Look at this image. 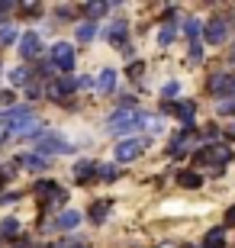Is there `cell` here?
Listing matches in <instances>:
<instances>
[{
  "instance_id": "obj_1",
  "label": "cell",
  "mask_w": 235,
  "mask_h": 248,
  "mask_svg": "<svg viewBox=\"0 0 235 248\" xmlns=\"http://www.w3.org/2000/svg\"><path fill=\"white\" fill-rule=\"evenodd\" d=\"M52 62H55V68L62 74H71V68H74V48L68 46V42H58V46L52 48Z\"/></svg>"
},
{
  "instance_id": "obj_2",
  "label": "cell",
  "mask_w": 235,
  "mask_h": 248,
  "mask_svg": "<svg viewBox=\"0 0 235 248\" xmlns=\"http://www.w3.org/2000/svg\"><path fill=\"white\" fill-rule=\"evenodd\" d=\"M229 19H213V23H206L203 26V36H206V42H213V46H219V42H226L229 39Z\"/></svg>"
},
{
  "instance_id": "obj_3",
  "label": "cell",
  "mask_w": 235,
  "mask_h": 248,
  "mask_svg": "<svg viewBox=\"0 0 235 248\" xmlns=\"http://www.w3.org/2000/svg\"><path fill=\"white\" fill-rule=\"evenodd\" d=\"M193 142H197V129H193V123H190V126H184L181 136L171 142V155H184V152H190Z\"/></svg>"
},
{
  "instance_id": "obj_4",
  "label": "cell",
  "mask_w": 235,
  "mask_h": 248,
  "mask_svg": "<svg viewBox=\"0 0 235 248\" xmlns=\"http://www.w3.org/2000/svg\"><path fill=\"white\" fill-rule=\"evenodd\" d=\"M36 152H42V155H64V152H71V145H68L64 139H58V136H46L36 145ZM42 155H39V158H42Z\"/></svg>"
},
{
  "instance_id": "obj_5",
  "label": "cell",
  "mask_w": 235,
  "mask_h": 248,
  "mask_svg": "<svg viewBox=\"0 0 235 248\" xmlns=\"http://www.w3.org/2000/svg\"><path fill=\"white\" fill-rule=\"evenodd\" d=\"M142 148H145V142H139V139H126V142H119V145H116V161H123V165H126V161H136Z\"/></svg>"
},
{
  "instance_id": "obj_6",
  "label": "cell",
  "mask_w": 235,
  "mask_h": 248,
  "mask_svg": "<svg viewBox=\"0 0 235 248\" xmlns=\"http://www.w3.org/2000/svg\"><path fill=\"white\" fill-rule=\"evenodd\" d=\"M161 110L164 113H177V116L184 120V126H190L193 113H197V103H193V100H177V103H164Z\"/></svg>"
},
{
  "instance_id": "obj_7",
  "label": "cell",
  "mask_w": 235,
  "mask_h": 248,
  "mask_svg": "<svg viewBox=\"0 0 235 248\" xmlns=\"http://www.w3.org/2000/svg\"><path fill=\"white\" fill-rule=\"evenodd\" d=\"M74 87H78V84H74V78L62 74V78H58V81H55L52 87H48V97H52V100H64V97H71Z\"/></svg>"
},
{
  "instance_id": "obj_8",
  "label": "cell",
  "mask_w": 235,
  "mask_h": 248,
  "mask_svg": "<svg viewBox=\"0 0 235 248\" xmlns=\"http://www.w3.org/2000/svg\"><path fill=\"white\" fill-rule=\"evenodd\" d=\"M126 29H129V23L126 19H113V23H110L107 26V32H103V36H107V42H113V46H126V42H123V39H126Z\"/></svg>"
},
{
  "instance_id": "obj_9",
  "label": "cell",
  "mask_w": 235,
  "mask_h": 248,
  "mask_svg": "<svg viewBox=\"0 0 235 248\" xmlns=\"http://www.w3.org/2000/svg\"><path fill=\"white\" fill-rule=\"evenodd\" d=\"M209 91L232 97V91H235V78H232V74H213V78H209Z\"/></svg>"
},
{
  "instance_id": "obj_10",
  "label": "cell",
  "mask_w": 235,
  "mask_h": 248,
  "mask_svg": "<svg viewBox=\"0 0 235 248\" xmlns=\"http://www.w3.org/2000/svg\"><path fill=\"white\" fill-rule=\"evenodd\" d=\"M19 52H23V58H36L42 48H39V36L36 32H26V36H19Z\"/></svg>"
},
{
  "instance_id": "obj_11",
  "label": "cell",
  "mask_w": 235,
  "mask_h": 248,
  "mask_svg": "<svg viewBox=\"0 0 235 248\" xmlns=\"http://www.w3.org/2000/svg\"><path fill=\"white\" fill-rule=\"evenodd\" d=\"M94 174H97V165H94V161H78V165H74V181H78V184H91Z\"/></svg>"
},
{
  "instance_id": "obj_12",
  "label": "cell",
  "mask_w": 235,
  "mask_h": 248,
  "mask_svg": "<svg viewBox=\"0 0 235 248\" xmlns=\"http://www.w3.org/2000/svg\"><path fill=\"white\" fill-rule=\"evenodd\" d=\"M97 87H100L103 93H110L113 87H116V71H113V68H107V71H100V78H97Z\"/></svg>"
},
{
  "instance_id": "obj_13",
  "label": "cell",
  "mask_w": 235,
  "mask_h": 248,
  "mask_svg": "<svg viewBox=\"0 0 235 248\" xmlns=\"http://www.w3.org/2000/svg\"><path fill=\"white\" fill-rule=\"evenodd\" d=\"M78 222H81V213L68 210V213H62V216H58V219H55V226H58V229H74V226H78Z\"/></svg>"
},
{
  "instance_id": "obj_14",
  "label": "cell",
  "mask_w": 235,
  "mask_h": 248,
  "mask_svg": "<svg viewBox=\"0 0 235 248\" xmlns=\"http://www.w3.org/2000/svg\"><path fill=\"white\" fill-rule=\"evenodd\" d=\"M107 213H110V203H107V200H97V203L91 206V219H94V222H103V219H107Z\"/></svg>"
},
{
  "instance_id": "obj_15",
  "label": "cell",
  "mask_w": 235,
  "mask_h": 248,
  "mask_svg": "<svg viewBox=\"0 0 235 248\" xmlns=\"http://www.w3.org/2000/svg\"><path fill=\"white\" fill-rule=\"evenodd\" d=\"M0 235H3V239H16L19 235V222L16 219H3L0 222Z\"/></svg>"
},
{
  "instance_id": "obj_16",
  "label": "cell",
  "mask_w": 235,
  "mask_h": 248,
  "mask_svg": "<svg viewBox=\"0 0 235 248\" xmlns=\"http://www.w3.org/2000/svg\"><path fill=\"white\" fill-rule=\"evenodd\" d=\"M19 165L29 168V171H42V168H46V158H39V155H23V158H19Z\"/></svg>"
},
{
  "instance_id": "obj_17",
  "label": "cell",
  "mask_w": 235,
  "mask_h": 248,
  "mask_svg": "<svg viewBox=\"0 0 235 248\" xmlns=\"http://www.w3.org/2000/svg\"><path fill=\"white\" fill-rule=\"evenodd\" d=\"M94 36H97V26H94L91 19H87V23H81V26H78V39H81V42H91Z\"/></svg>"
},
{
  "instance_id": "obj_18",
  "label": "cell",
  "mask_w": 235,
  "mask_h": 248,
  "mask_svg": "<svg viewBox=\"0 0 235 248\" xmlns=\"http://www.w3.org/2000/svg\"><path fill=\"white\" fill-rule=\"evenodd\" d=\"M177 181H181L184 187H200V184H203L197 171H181V174H177Z\"/></svg>"
},
{
  "instance_id": "obj_19",
  "label": "cell",
  "mask_w": 235,
  "mask_h": 248,
  "mask_svg": "<svg viewBox=\"0 0 235 248\" xmlns=\"http://www.w3.org/2000/svg\"><path fill=\"white\" fill-rule=\"evenodd\" d=\"M216 110L222 113V116H232V113H235V93H232V97H222V100L216 103Z\"/></svg>"
},
{
  "instance_id": "obj_20",
  "label": "cell",
  "mask_w": 235,
  "mask_h": 248,
  "mask_svg": "<svg viewBox=\"0 0 235 248\" xmlns=\"http://www.w3.org/2000/svg\"><path fill=\"white\" fill-rule=\"evenodd\" d=\"M97 174H100V181H116L119 171H116V165H100V168H97Z\"/></svg>"
},
{
  "instance_id": "obj_21",
  "label": "cell",
  "mask_w": 235,
  "mask_h": 248,
  "mask_svg": "<svg viewBox=\"0 0 235 248\" xmlns=\"http://www.w3.org/2000/svg\"><path fill=\"white\" fill-rule=\"evenodd\" d=\"M158 42H161V46H171V42H174V23H164V26H161Z\"/></svg>"
},
{
  "instance_id": "obj_22",
  "label": "cell",
  "mask_w": 235,
  "mask_h": 248,
  "mask_svg": "<svg viewBox=\"0 0 235 248\" xmlns=\"http://www.w3.org/2000/svg\"><path fill=\"white\" fill-rule=\"evenodd\" d=\"M32 190H36V197H52V193L58 190V187H55L52 181H39V184L32 187Z\"/></svg>"
},
{
  "instance_id": "obj_23",
  "label": "cell",
  "mask_w": 235,
  "mask_h": 248,
  "mask_svg": "<svg viewBox=\"0 0 235 248\" xmlns=\"http://www.w3.org/2000/svg\"><path fill=\"white\" fill-rule=\"evenodd\" d=\"M10 81H13V84H29V71L19 64V68H13V71H10Z\"/></svg>"
},
{
  "instance_id": "obj_24",
  "label": "cell",
  "mask_w": 235,
  "mask_h": 248,
  "mask_svg": "<svg viewBox=\"0 0 235 248\" xmlns=\"http://www.w3.org/2000/svg\"><path fill=\"white\" fill-rule=\"evenodd\" d=\"M10 42H16V29L13 26H0V46H10Z\"/></svg>"
},
{
  "instance_id": "obj_25",
  "label": "cell",
  "mask_w": 235,
  "mask_h": 248,
  "mask_svg": "<svg viewBox=\"0 0 235 248\" xmlns=\"http://www.w3.org/2000/svg\"><path fill=\"white\" fill-rule=\"evenodd\" d=\"M200 29H203V23H200V19H187V26H184V32H187V36L193 39V36H200Z\"/></svg>"
},
{
  "instance_id": "obj_26",
  "label": "cell",
  "mask_w": 235,
  "mask_h": 248,
  "mask_svg": "<svg viewBox=\"0 0 235 248\" xmlns=\"http://www.w3.org/2000/svg\"><path fill=\"white\" fill-rule=\"evenodd\" d=\"M87 16H103V13H107V3H87Z\"/></svg>"
},
{
  "instance_id": "obj_27",
  "label": "cell",
  "mask_w": 235,
  "mask_h": 248,
  "mask_svg": "<svg viewBox=\"0 0 235 248\" xmlns=\"http://www.w3.org/2000/svg\"><path fill=\"white\" fill-rule=\"evenodd\" d=\"M177 91H181V87H177V84H164V87H161V97H177Z\"/></svg>"
},
{
  "instance_id": "obj_28",
  "label": "cell",
  "mask_w": 235,
  "mask_h": 248,
  "mask_svg": "<svg viewBox=\"0 0 235 248\" xmlns=\"http://www.w3.org/2000/svg\"><path fill=\"white\" fill-rule=\"evenodd\" d=\"M19 10H23L26 16H36V13H39L42 7H39V3H19Z\"/></svg>"
},
{
  "instance_id": "obj_29",
  "label": "cell",
  "mask_w": 235,
  "mask_h": 248,
  "mask_svg": "<svg viewBox=\"0 0 235 248\" xmlns=\"http://www.w3.org/2000/svg\"><path fill=\"white\" fill-rule=\"evenodd\" d=\"M142 71H145V64H142V62H132V64H129V78H132V81H136Z\"/></svg>"
},
{
  "instance_id": "obj_30",
  "label": "cell",
  "mask_w": 235,
  "mask_h": 248,
  "mask_svg": "<svg viewBox=\"0 0 235 248\" xmlns=\"http://www.w3.org/2000/svg\"><path fill=\"white\" fill-rule=\"evenodd\" d=\"M200 58H203V48H200V42H193L190 46V62H200Z\"/></svg>"
},
{
  "instance_id": "obj_31",
  "label": "cell",
  "mask_w": 235,
  "mask_h": 248,
  "mask_svg": "<svg viewBox=\"0 0 235 248\" xmlns=\"http://www.w3.org/2000/svg\"><path fill=\"white\" fill-rule=\"evenodd\" d=\"M26 93H29V100H36L39 93H42V87L39 84H26Z\"/></svg>"
},
{
  "instance_id": "obj_32",
  "label": "cell",
  "mask_w": 235,
  "mask_h": 248,
  "mask_svg": "<svg viewBox=\"0 0 235 248\" xmlns=\"http://www.w3.org/2000/svg\"><path fill=\"white\" fill-rule=\"evenodd\" d=\"M13 103V93L10 91H0V107H10Z\"/></svg>"
},
{
  "instance_id": "obj_33",
  "label": "cell",
  "mask_w": 235,
  "mask_h": 248,
  "mask_svg": "<svg viewBox=\"0 0 235 248\" xmlns=\"http://www.w3.org/2000/svg\"><path fill=\"white\" fill-rule=\"evenodd\" d=\"M226 226H235V206H232V210H226Z\"/></svg>"
},
{
  "instance_id": "obj_34",
  "label": "cell",
  "mask_w": 235,
  "mask_h": 248,
  "mask_svg": "<svg viewBox=\"0 0 235 248\" xmlns=\"http://www.w3.org/2000/svg\"><path fill=\"white\" fill-rule=\"evenodd\" d=\"M26 245H29V242H26V239H23V242H16V245H13V248H26Z\"/></svg>"
},
{
  "instance_id": "obj_35",
  "label": "cell",
  "mask_w": 235,
  "mask_h": 248,
  "mask_svg": "<svg viewBox=\"0 0 235 248\" xmlns=\"http://www.w3.org/2000/svg\"><path fill=\"white\" fill-rule=\"evenodd\" d=\"M229 58H232V62H235V46H232V52H229Z\"/></svg>"
},
{
  "instance_id": "obj_36",
  "label": "cell",
  "mask_w": 235,
  "mask_h": 248,
  "mask_svg": "<svg viewBox=\"0 0 235 248\" xmlns=\"http://www.w3.org/2000/svg\"><path fill=\"white\" fill-rule=\"evenodd\" d=\"M161 248H174V245H161Z\"/></svg>"
},
{
  "instance_id": "obj_37",
  "label": "cell",
  "mask_w": 235,
  "mask_h": 248,
  "mask_svg": "<svg viewBox=\"0 0 235 248\" xmlns=\"http://www.w3.org/2000/svg\"><path fill=\"white\" fill-rule=\"evenodd\" d=\"M232 78H235V74H232Z\"/></svg>"
}]
</instances>
